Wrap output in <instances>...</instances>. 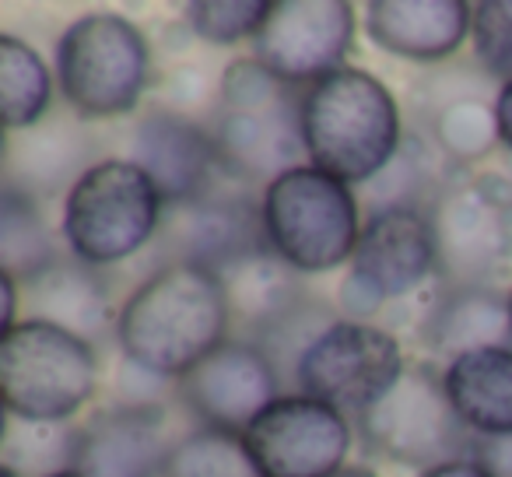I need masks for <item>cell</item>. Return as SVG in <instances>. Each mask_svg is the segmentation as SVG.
Instances as JSON below:
<instances>
[{
	"mask_svg": "<svg viewBox=\"0 0 512 477\" xmlns=\"http://www.w3.org/2000/svg\"><path fill=\"white\" fill-rule=\"evenodd\" d=\"M232 309L214 271L169 260L130 292L116 313L123 358L162 379H183L228 341Z\"/></svg>",
	"mask_w": 512,
	"mask_h": 477,
	"instance_id": "obj_1",
	"label": "cell"
},
{
	"mask_svg": "<svg viewBox=\"0 0 512 477\" xmlns=\"http://www.w3.org/2000/svg\"><path fill=\"white\" fill-rule=\"evenodd\" d=\"M299 134L309 165L341 183H372L404 148L393 92L362 67H341L299 99Z\"/></svg>",
	"mask_w": 512,
	"mask_h": 477,
	"instance_id": "obj_2",
	"label": "cell"
},
{
	"mask_svg": "<svg viewBox=\"0 0 512 477\" xmlns=\"http://www.w3.org/2000/svg\"><path fill=\"white\" fill-rule=\"evenodd\" d=\"M99 390L95 344L60 323L18 320L0 334V397L11 418L60 425Z\"/></svg>",
	"mask_w": 512,
	"mask_h": 477,
	"instance_id": "obj_3",
	"label": "cell"
},
{
	"mask_svg": "<svg viewBox=\"0 0 512 477\" xmlns=\"http://www.w3.org/2000/svg\"><path fill=\"white\" fill-rule=\"evenodd\" d=\"M162 207V193L141 165L130 158H102L67 186L60 232L78 264H123L151 243Z\"/></svg>",
	"mask_w": 512,
	"mask_h": 477,
	"instance_id": "obj_4",
	"label": "cell"
},
{
	"mask_svg": "<svg viewBox=\"0 0 512 477\" xmlns=\"http://www.w3.org/2000/svg\"><path fill=\"white\" fill-rule=\"evenodd\" d=\"M264 239L295 274H327L355 257L362 211L348 183L316 165H295L264 186Z\"/></svg>",
	"mask_w": 512,
	"mask_h": 477,
	"instance_id": "obj_5",
	"label": "cell"
},
{
	"mask_svg": "<svg viewBox=\"0 0 512 477\" xmlns=\"http://www.w3.org/2000/svg\"><path fill=\"white\" fill-rule=\"evenodd\" d=\"M151 78L144 32L116 11L81 15L57 39V85L81 120H113L137 109Z\"/></svg>",
	"mask_w": 512,
	"mask_h": 477,
	"instance_id": "obj_6",
	"label": "cell"
},
{
	"mask_svg": "<svg viewBox=\"0 0 512 477\" xmlns=\"http://www.w3.org/2000/svg\"><path fill=\"white\" fill-rule=\"evenodd\" d=\"M435 257L446 288H495L512 267V183L502 176H463L442 186L428 207Z\"/></svg>",
	"mask_w": 512,
	"mask_h": 477,
	"instance_id": "obj_7",
	"label": "cell"
},
{
	"mask_svg": "<svg viewBox=\"0 0 512 477\" xmlns=\"http://www.w3.org/2000/svg\"><path fill=\"white\" fill-rule=\"evenodd\" d=\"M407 372L400 341L376 323L330 320L295 355V383L341 414H369Z\"/></svg>",
	"mask_w": 512,
	"mask_h": 477,
	"instance_id": "obj_8",
	"label": "cell"
},
{
	"mask_svg": "<svg viewBox=\"0 0 512 477\" xmlns=\"http://www.w3.org/2000/svg\"><path fill=\"white\" fill-rule=\"evenodd\" d=\"M358 421L372 449L400 467H418L421 474L470 456L467 428L449 404L442 376L428 365H407L400 383Z\"/></svg>",
	"mask_w": 512,
	"mask_h": 477,
	"instance_id": "obj_9",
	"label": "cell"
},
{
	"mask_svg": "<svg viewBox=\"0 0 512 477\" xmlns=\"http://www.w3.org/2000/svg\"><path fill=\"white\" fill-rule=\"evenodd\" d=\"M351 43L355 8L348 0H271V15L249 46L281 85L309 88L348 67Z\"/></svg>",
	"mask_w": 512,
	"mask_h": 477,
	"instance_id": "obj_10",
	"label": "cell"
},
{
	"mask_svg": "<svg viewBox=\"0 0 512 477\" xmlns=\"http://www.w3.org/2000/svg\"><path fill=\"white\" fill-rule=\"evenodd\" d=\"M242 442L264 477H330L348 460L351 425L341 411L295 393L256 414Z\"/></svg>",
	"mask_w": 512,
	"mask_h": 477,
	"instance_id": "obj_11",
	"label": "cell"
},
{
	"mask_svg": "<svg viewBox=\"0 0 512 477\" xmlns=\"http://www.w3.org/2000/svg\"><path fill=\"white\" fill-rule=\"evenodd\" d=\"M281 379L260 344L225 341L193 372L176 383V393L207 428L246 432L249 421L281 397Z\"/></svg>",
	"mask_w": 512,
	"mask_h": 477,
	"instance_id": "obj_12",
	"label": "cell"
},
{
	"mask_svg": "<svg viewBox=\"0 0 512 477\" xmlns=\"http://www.w3.org/2000/svg\"><path fill=\"white\" fill-rule=\"evenodd\" d=\"M435 267V232L425 207L393 204L365 214L348 274L369 285L379 299H404L425 285Z\"/></svg>",
	"mask_w": 512,
	"mask_h": 477,
	"instance_id": "obj_13",
	"label": "cell"
},
{
	"mask_svg": "<svg viewBox=\"0 0 512 477\" xmlns=\"http://www.w3.org/2000/svg\"><path fill=\"white\" fill-rule=\"evenodd\" d=\"M158 186L165 207H186L207 197L214 169L221 165L214 134L183 113L155 109L134 127V158Z\"/></svg>",
	"mask_w": 512,
	"mask_h": 477,
	"instance_id": "obj_14",
	"label": "cell"
},
{
	"mask_svg": "<svg viewBox=\"0 0 512 477\" xmlns=\"http://www.w3.org/2000/svg\"><path fill=\"white\" fill-rule=\"evenodd\" d=\"M176 442L162 407H109L78 432L71 470L85 477H162Z\"/></svg>",
	"mask_w": 512,
	"mask_h": 477,
	"instance_id": "obj_15",
	"label": "cell"
},
{
	"mask_svg": "<svg viewBox=\"0 0 512 477\" xmlns=\"http://www.w3.org/2000/svg\"><path fill=\"white\" fill-rule=\"evenodd\" d=\"M365 29L379 50L414 64L449 60L470 36V4L463 0H372Z\"/></svg>",
	"mask_w": 512,
	"mask_h": 477,
	"instance_id": "obj_16",
	"label": "cell"
},
{
	"mask_svg": "<svg viewBox=\"0 0 512 477\" xmlns=\"http://www.w3.org/2000/svg\"><path fill=\"white\" fill-rule=\"evenodd\" d=\"M179 218L172 225L169 243L176 250L172 260H186V264H200L207 271H225L246 253L267 246L264 239V221H260V207H253L246 197H218L207 193L197 204L176 207Z\"/></svg>",
	"mask_w": 512,
	"mask_h": 477,
	"instance_id": "obj_17",
	"label": "cell"
},
{
	"mask_svg": "<svg viewBox=\"0 0 512 477\" xmlns=\"http://www.w3.org/2000/svg\"><path fill=\"white\" fill-rule=\"evenodd\" d=\"M218 144L221 169L246 179H278L295 169L299 155H306L299 134V102H281L274 109L256 113H232L221 109L218 127L211 130Z\"/></svg>",
	"mask_w": 512,
	"mask_h": 477,
	"instance_id": "obj_18",
	"label": "cell"
},
{
	"mask_svg": "<svg viewBox=\"0 0 512 477\" xmlns=\"http://www.w3.org/2000/svg\"><path fill=\"white\" fill-rule=\"evenodd\" d=\"M218 278L225 285L232 320L246 323L260 337H271L306 309L299 278L285 260L274 257L271 246L239 257L225 271H218Z\"/></svg>",
	"mask_w": 512,
	"mask_h": 477,
	"instance_id": "obj_19",
	"label": "cell"
},
{
	"mask_svg": "<svg viewBox=\"0 0 512 477\" xmlns=\"http://www.w3.org/2000/svg\"><path fill=\"white\" fill-rule=\"evenodd\" d=\"M442 386L467 432L481 439L512 435V348H477L453 358Z\"/></svg>",
	"mask_w": 512,
	"mask_h": 477,
	"instance_id": "obj_20",
	"label": "cell"
},
{
	"mask_svg": "<svg viewBox=\"0 0 512 477\" xmlns=\"http://www.w3.org/2000/svg\"><path fill=\"white\" fill-rule=\"evenodd\" d=\"M425 344L449 362L477 348H512L509 295L498 288H446L425 320Z\"/></svg>",
	"mask_w": 512,
	"mask_h": 477,
	"instance_id": "obj_21",
	"label": "cell"
},
{
	"mask_svg": "<svg viewBox=\"0 0 512 477\" xmlns=\"http://www.w3.org/2000/svg\"><path fill=\"white\" fill-rule=\"evenodd\" d=\"M57 264L60 257L53 246V232L39 214L32 193L8 183L0 193V271L32 285Z\"/></svg>",
	"mask_w": 512,
	"mask_h": 477,
	"instance_id": "obj_22",
	"label": "cell"
},
{
	"mask_svg": "<svg viewBox=\"0 0 512 477\" xmlns=\"http://www.w3.org/2000/svg\"><path fill=\"white\" fill-rule=\"evenodd\" d=\"M53 99V74L36 46L4 32L0 36V113L4 130L22 134L46 116Z\"/></svg>",
	"mask_w": 512,
	"mask_h": 477,
	"instance_id": "obj_23",
	"label": "cell"
},
{
	"mask_svg": "<svg viewBox=\"0 0 512 477\" xmlns=\"http://www.w3.org/2000/svg\"><path fill=\"white\" fill-rule=\"evenodd\" d=\"M29 292L39 299V320L60 323V327L74 330V334L92 341L99 330H106V292L95 281L92 267L85 264H57L29 285Z\"/></svg>",
	"mask_w": 512,
	"mask_h": 477,
	"instance_id": "obj_24",
	"label": "cell"
},
{
	"mask_svg": "<svg viewBox=\"0 0 512 477\" xmlns=\"http://www.w3.org/2000/svg\"><path fill=\"white\" fill-rule=\"evenodd\" d=\"M162 477H264L239 432L197 428L172 446Z\"/></svg>",
	"mask_w": 512,
	"mask_h": 477,
	"instance_id": "obj_25",
	"label": "cell"
},
{
	"mask_svg": "<svg viewBox=\"0 0 512 477\" xmlns=\"http://www.w3.org/2000/svg\"><path fill=\"white\" fill-rule=\"evenodd\" d=\"M432 137L439 144L442 158L449 162H477V158L491 155L498 137L495 120V102H484L477 95H460V99H446L432 120Z\"/></svg>",
	"mask_w": 512,
	"mask_h": 477,
	"instance_id": "obj_26",
	"label": "cell"
},
{
	"mask_svg": "<svg viewBox=\"0 0 512 477\" xmlns=\"http://www.w3.org/2000/svg\"><path fill=\"white\" fill-rule=\"evenodd\" d=\"M271 15V0H197L186 4V22L204 43H253Z\"/></svg>",
	"mask_w": 512,
	"mask_h": 477,
	"instance_id": "obj_27",
	"label": "cell"
},
{
	"mask_svg": "<svg viewBox=\"0 0 512 477\" xmlns=\"http://www.w3.org/2000/svg\"><path fill=\"white\" fill-rule=\"evenodd\" d=\"M470 46L491 78H512V0H481L470 8Z\"/></svg>",
	"mask_w": 512,
	"mask_h": 477,
	"instance_id": "obj_28",
	"label": "cell"
},
{
	"mask_svg": "<svg viewBox=\"0 0 512 477\" xmlns=\"http://www.w3.org/2000/svg\"><path fill=\"white\" fill-rule=\"evenodd\" d=\"M288 85H281L260 60L242 57L232 60L221 74V109L232 113H256V109H274L288 102Z\"/></svg>",
	"mask_w": 512,
	"mask_h": 477,
	"instance_id": "obj_29",
	"label": "cell"
},
{
	"mask_svg": "<svg viewBox=\"0 0 512 477\" xmlns=\"http://www.w3.org/2000/svg\"><path fill=\"white\" fill-rule=\"evenodd\" d=\"M470 456L481 460L491 477H512V435L477 439L474 446H470Z\"/></svg>",
	"mask_w": 512,
	"mask_h": 477,
	"instance_id": "obj_30",
	"label": "cell"
},
{
	"mask_svg": "<svg viewBox=\"0 0 512 477\" xmlns=\"http://www.w3.org/2000/svg\"><path fill=\"white\" fill-rule=\"evenodd\" d=\"M495 120H498V137H502V144L512 151V78L502 81L495 92Z\"/></svg>",
	"mask_w": 512,
	"mask_h": 477,
	"instance_id": "obj_31",
	"label": "cell"
},
{
	"mask_svg": "<svg viewBox=\"0 0 512 477\" xmlns=\"http://www.w3.org/2000/svg\"><path fill=\"white\" fill-rule=\"evenodd\" d=\"M421 477H491V474L484 470L481 460H474V456H460V460H446V463H439V467L425 470Z\"/></svg>",
	"mask_w": 512,
	"mask_h": 477,
	"instance_id": "obj_32",
	"label": "cell"
},
{
	"mask_svg": "<svg viewBox=\"0 0 512 477\" xmlns=\"http://www.w3.org/2000/svg\"><path fill=\"white\" fill-rule=\"evenodd\" d=\"M15 309H18V281L11 274L0 271V334H8L15 327Z\"/></svg>",
	"mask_w": 512,
	"mask_h": 477,
	"instance_id": "obj_33",
	"label": "cell"
},
{
	"mask_svg": "<svg viewBox=\"0 0 512 477\" xmlns=\"http://www.w3.org/2000/svg\"><path fill=\"white\" fill-rule=\"evenodd\" d=\"M330 477H379L372 467H365V463H355V467H341L337 474H330Z\"/></svg>",
	"mask_w": 512,
	"mask_h": 477,
	"instance_id": "obj_34",
	"label": "cell"
},
{
	"mask_svg": "<svg viewBox=\"0 0 512 477\" xmlns=\"http://www.w3.org/2000/svg\"><path fill=\"white\" fill-rule=\"evenodd\" d=\"M0 477H18V470L8 467V463H0Z\"/></svg>",
	"mask_w": 512,
	"mask_h": 477,
	"instance_id": "obj_35",
	"label": "cell"
},
{
	"mask_svg": "<svg viewBox=\"0 0 512 477\" xmlns=\"http://www.w3.org/2000/svg\"><path fill=\"white\" fill-rule=\"evenodd\" d=\"M46 477H85V474H78V470H57V474H46Z\"/></svg>",
	"mask_w": 512,
	"mask_h": 477,
	"instance_id": "obj_36",
	"label": "cell"
},
{
	"mask_svg": "<svg viewBox=\"0 0 512 477\" xmlns=\"http://www.w3.org/2000/svg\"><path fill=\"white\" fill-rule=\"evenodd\" d=\"M509 313H512V288H509Z\"/></svg>",
	"mask_w": 512,
	"mask_h": 477,
	"instance_id": "obj_37",
	"label": "cell"
}]
</instances>
